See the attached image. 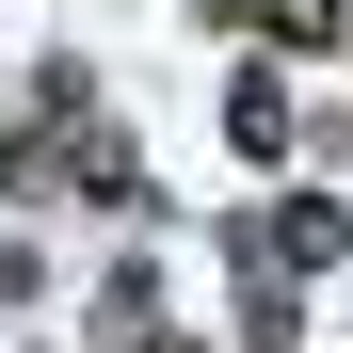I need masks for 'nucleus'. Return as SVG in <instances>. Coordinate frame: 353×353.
<instances>
[{
	"label": "nucleus",
	"mask_w": 353,
	"mask_h": 353,
	"mask_svg": "<svg viewBox=\"0 0 353 353\" xmlns=\"http://www.w3.org/2000/svg\"><path fill=\"white\" fill-rule=\"evenodd\" d=\"M241 257H273V273H337V257H353V209H337V193H273V225H257Z\"/></svg>",
	"instance_id": "obj_1"
},
{
	"label": "nucleus",
	"mask_w": 353,
	"mask_h": 353,
	"mask_svg": "<svg viewBox=\"0 0 353 353\" xmlns=\"http://www.w3.org/2000/svg\"><path fill=\"white\" fill-rule=\"evenodd\" d=\"M225 145H241L257 176H273L289 145H305V112H289V81H273V65H241V81H225Z\"/></svg>",
	"instance_id": "obj_2"
},
{
	"label": "nucleus",
	"mask_w": 353,
	"mask_h": 353,
	"mask_svg": "<svg viewBox=\"0 0 353 353\" xmlns=\"http://www.w3.org/2000/svg\"><path fill=\"white\" fill-rule=\"evenodd\" d=\"M65 176H81V193H97V209H145V161H129V145H112V129H81V145H65Z\"/></svg>",
	"instance_id": "obj_3"
},
{
	"label": "nucleus",
	"mask_w": 353,
	"mask_h": 353,
	"mask_svg": "<svg viewBox=\"0 0 353 353\" xmlns=\"http://www.w3.org/2000/svg\"><path fill=\"white\" fill-rule=\"evenodd\" d=\"M289 321H305V273H273V257H257V273H241V337L289 353Z\"/></svg>",
	"instance_id": "obj_4"
},
{
	"label": "nucleus",
	"mask_w": 353,
	"mask_h": 353,
	"mask_svg": "<svg viewBox=\"0 0 353 353\" xmlns=\"http://www.w3.org/2000/svg\"><path fill=\"white\" fill-rule=\"evenodd\" d=\"M97 321H112V337H161V273L129 257V273H112V289H97Z\"/></svg>",
	"instance_id": "obj_5"
},
{
	"label": "nucleus",
	"mask_w": 353,
	"mask_h": 353,
	"mask_svg": "<svg viewBox=\"0 0 353 353\" xmlns=\"http://www.w3.org/2000/svg\"><path fill=\"white\" fill-rule=\"evenodd\" d=\"M0 176H32V129H17V112H0Z\"/></svg>",
	"instance_id": "obj_6"
},
{
	"label": "nucleus",
	"mask_w": 353,
	"mask_h": 353,
	"mask_svg": "<svg viewBox=\"0 0 353 353\" xmlns=\"http://www.w3.org/2000/svg\"><path fill=\"white\" fill-rule=\"evenodd\" d=\"M129 353H209V337H129Z\"/></svg>",
	"instance_id": "obj_7"
},
{
	"label": "nucleus",
	"mask_w": 353,
	"mask_h": 353,
	"mask_svg": "<svg viewBox=\"0 0 353 353\" xmlns=\"http://www.w3.org/2000/svg\"><path fill=\"white\" fill-rule=\"evenodd\" d=\"M337 48H353V32H337Z\"/></svg>",
	"instance_id": "obj_8"
}]
</instances>
